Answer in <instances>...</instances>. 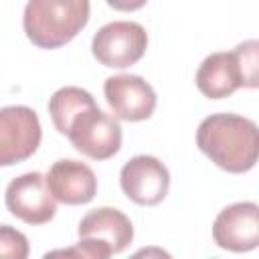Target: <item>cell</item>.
<instances>
[{
	"mask_svg": "<svg viewBox=\"0 0 259 259\" xmlns=\"http://www.w3.org/2000/svg\"><path fill=\"white\" fill-rule=\"evenodd\" d=\"M79 239H93L109 247V251L121 253L130 247L134 239V227L132 221L117 208L111 206H99L89 210L81 223H79Z\"/></svg>",
	"mask_w": 259,
	"mask_h": 259,
	"instance_id": "obj_11",
	"label": "cell"
},
{
	"mask_svg": "<svg viewBox=\"0 0 259 259\" xmlns=\"http://www.w3.org/2000/svg\"><path fill=\"white\" fill-rule=\"evenodd\" d=\"M4 198L10 214L26 225H45L57 212V200L40 172H26L10 180Z\"/></svg>",
	"mask_w": 259,
	"mask_h": 259,
	"instance_id": "obj_6",
	"label": "cell"
},
{
	"mask_svg": "<svg viewBox=\"0 0 259 259\" xmlns=\"http://www.w3.org/2000/svg\"><path fill=\"white\" fill-rule=\"evenodd\" d=\"M42 130L32 107H0V166H12L28 160L38 150Z\"/></svg>",
	"mask_w": 259,
	"mask_h": 259,
	"instance_id": "obj_5",
	"label": "cell"
},
{
	"mask_svg": "<svg viewBox=\"0 0 259 259\" xmlns=\"http://www.w3.org/2000/svg\"><path fill=\"white\" fill-rule=\"evenodd\" d=\"M67 138L77 152L91 160H107L121 148V125L117 117L95 105L81 109L69 123Z\"/></svg>",
	"mask_w": 259,
	"mask_h": 259,
	"instance_id": "obj_3",
	"label": "cell"
},
{
	"mask_svg": "<svg viewBox=\"0 0 259 259\" xmlns=\"http://www.w3.org/2000/svg\"><path fill=\"white\" fill-rule=\"evenodd\" d=\"M113 10H121V12H134L140 10L142 6H146L148 0H105Z\"/></svg>",
	"mask_w": 259,
	"mask_h": 259,
	"instance_id": "obj_16",
	"label": "cell"
},
{
	"mask_svg": "<svg viewBox=\"0 0 259 259\" xmlns=\"http://www.w3.org/2000/svg\"><path fill=\"white\" fill-rule=\"evenodd\" d=\"M105 99L113 117L125 121L148 119L156 109V91L140 75H113L103 83Z\"/></svg>",
	"mask_w": 259,
	"mask_h": 259,
	"instance_id": "obj_8",
	"label": "cell"
},
{
	"mask_svg": "<svg viewBox=\"0 0 259 259\" xmlns=\"http://www.w3.org/2000/svg\"><path fill=\"white\" fill-rule=\"evenodd\" d=\"M89 105H95V99H93V95L89 91H85L81 87H75V85L57 89L49 99V115L53 119L55 130L59 134L67 136L71 119L81 109H85Z\"/></svg>",
	"mask_w": 259,
	"mask_h": 259,
	"instance_id": "obj_13",
	"label": "cell"
},
{
	"mask_svg": "<svg viewBox=\"0 0 259 259\" xmlns=\"http://www.w3.org/2000/svg\"><path fill=\"white\" fill-rule=\"evenodd\" d=\"M212 239L221 249L245 253L259 243V206L255 202H235L225 206L212 223Z\"/></svg>",
	"mask_w": 259,
	"mask_h": 259,
	"instance_id": "obj_9",
	"label": "cell"
},
{
	"mask_svg": "<svg viewBox=\"0 0 259 259\" xmlns=\"http://www.w3.org/2000/svg\"><path fill=\"white\" fill-rule=\"evenodd\" d=\"M89 0H28L22 26L38 49H59L71 42L89 20Z\"/></svg>",
	"mask_w": 259,
	"mask_h": 259,
	"instance_id": "obj_2",
	"label": "cell"
},
{
	"mask_svg": "<svg viewBox=\"0 0 259 259\" xmlns=\"http://www.w3.org/2000/svg\"><path fill=\"white\" fill-rule=\"evenodd\" d=\"M28 239L10 225H0V259H26Z\"/></svg>",
	"mask_w": 259,
	"mask_h": 259,
	"instance_id": "obj_15",
	"label": "cell"
},
{
	"mask_svg": "<svg viewBox=\"0 0 259 259\" xmlns=\"http://www.w3.org/2000/svg\"><path fill=\"white\" fill-rule=\"evenodd\" d=\"M196 146L221 170L231 174L249 172L259 154L255 121L237 113H212L196 130Z\"/></svg>",
	"mask_w": 259,
	"mask_h": 259,
	"instance_id": "obj_1",
	"label": "cell"
},
{
	"mask_svg": "<svg viewBox=\"0 0 259 259\" xmlns=\"http://www.w3.org/2000/svg\"><path fill=\"white\" fill-rule=\"evenodd\" d=\"M196 87L208 99H223L243 87V75L233 51L208 55L196 71Z\"/></svg>",
	"mask_w": 259,
	"mask_h": 259,
	"instance_id": "obj_12",
	"label": "cell"
},
{
	"mask_svg": "<svg viewBox=\"0 0 259 259\" xmlns=\"http://www.w3.org/2000/svg\"><path fill=\"white\" fill-rule=\"evenodd\" d=\"M148 49V32L142 24L132 20H113L103 24L93 40L91 53L103 65L111 69H125L136 65Z\"/></svg>",
	"mask_w": 259,
	"mask_h": 259,
	"instance_id": "obj_4",
	"label": "cell"
},
{
	"mask_svg": "<svg viewBox=\"0 0 259 259\" xmlns=\"http://www.w3.org/2000/svg\"><path fill=\"white\" fill-rule=\"evenodd\" d=\"M45 180L55 200L63 204H87L97 194L95 172L79 160H57L49 168Z\"/></svg>",
	"mask_w": 259,
	"mask_h": 259,
	"instance_id": "obj_10",
	"label": "cell"
},
{
	"mask_svg": "<svg viewBox=\"0 0 259 259\" xmlns=\"http://www.w3.org/2000/svg\"><path fill=\"white\" fill-rule=\"evenodd\" d=\"M235 57L243 75V87L255 89L259 85V42L249 38L235 47Z\"/></svg>",
	"mask_w": 259,
	"mask_h": 259,
	"instance_id": "obj_14",
	"label": "cell"
},
{
	"mask_svg": "<svg viewBox=\"0 0 259 259\" xmlns=\"http://www.w3.org/2000/svg\"><path fill=\"white\" fill-rule=\"evenodd\" d=\"M119 186L132 202L154 206L160 204L168 194L170 172L154 156H134L119 172Z\"/></svg>",
	"mask_w": 259,
	"mask_h": 259,
	"instance_id": "obj_7",
	"label": "cell"
}]
</instances>
